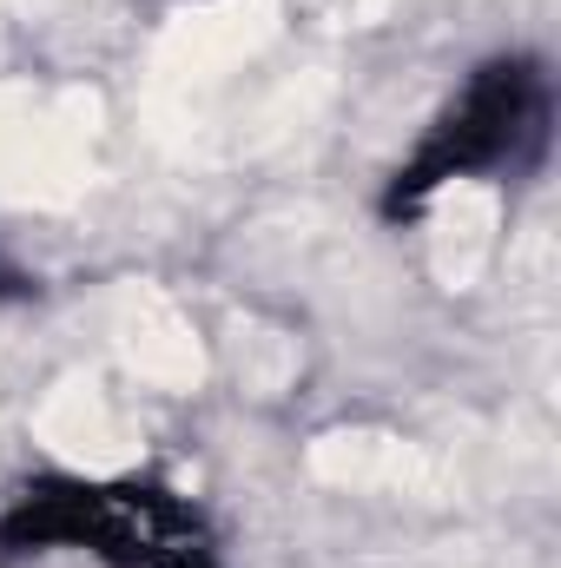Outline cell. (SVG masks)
I'll return each mask as SVG.
<instances>
[{"mask_svg":"<svg viewBox=\"0 0 561 568\" xmlns=\"http://www.w3.org/2000/svg\"><path fill=\"white\" fill-rule=\"evenodd\" d=\"M93 556L100 568H225L212 516L152 476H33L0 509V556Z\"/></svg>","mask_w":561,"mask_h":568,"instance_id":"cell-1","label":"cell"},{"mask_svg":"<svg viewBox=\"0 0 561 568\" xmlns=\"http://www.w3.org/2000/svg\"><path fill=\"white\" fill-rule=\"evenodd\" d=\"M549 113H555V87H549V67L536 53H496V60H482L456 87V100L422 126L410 159L390 172L377 212L390 225H404V219H422L429 199L442 185H456V179L536 165L542 145H549Z\"/></svg>","mask_w":561,"mask_h":568,"instance_id":"cell-2","label":"cell"},{"mask_svg":"<svg viewBox=\"0 0 561 568\" xmlns=\"http://www.w3.org/2000/svg\"><path fill=\"white\" fill-rule=\"evenodd\" d=\"M20 297H33V278H27V272L13 265V252L0 245V311H7V304H20Z\"/></svg>","mask_w":561,"mask_h":568,"instance_id":"cell-3","label":"cell"}]
</instances>
